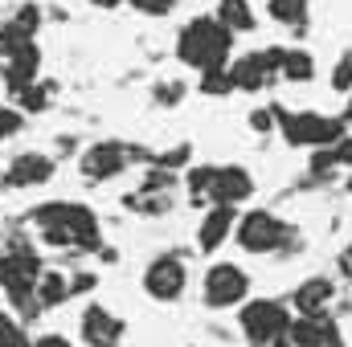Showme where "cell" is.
Wrapping results in <instances>:
<instances>
[{"instance_id":"cell-1","label":"cell","mask_w":352,"mask_h":347,"mask_svg":"<svg viewBox=\"0 0 352 347\" xmlns=\"http://www.w3.org/2000/svg\"><path fill=\"white\" fill-rule=\"evenodd\" d=\"M230 45H234V33L217 21V16H197L180 29L176 37V58L192 70H221L226 58H230Z\"/></svg>"},{"instance_id":"cell-2","label":"cell","mask_w":352,"mask_h":347,"mask_svg":"<svg viewBox=\"0 0 352 347\" xmlns=\"http://www.w3.org/2000/svg\"><path fill=\"white\" fill-rule=\"evenodd\" d=\"M274 119H278L287 143H295V147H336L344 139V123L328 119V115H316V110L287 115L283 106H274Z\"/></svg>"},{"instance_id":"cell-3","label":"cell","mask_w":352,"mask_h":347,"mask_svg":"<svg viewBox=\"0 0 352 347\" xmlns=\"http://www.w3.org/2000/svg\"><path fill=\"white\" fill-rule=\"evenodd\" d=\"M291 327L283 302H270V298H254L242 307V335L250 339L254 347H270L274 339H283Z\"/></svg>"},{"instance_id":"cell-4","label":"cell","mask_w":352,"mask_h":347,"mask_svg":"<svg viewBox=\"0 0 352 347\" xmlns=\"http://www.w3.org/2000/svg\"><path fill=\"white\" fill-rule=\"evenodd\" d=\"M287 241V229H283V221L274 217V213H266V208H254V213H246L242 221H238V246L246 250V254H270V250H278Z\"/></svg>"},{"instance_id":"cell-5","label":"cell","mask_w":352,"mask_h":347,"mask_svg":"<svg viewBox=\"0 0 352 347\" xmlns=\"http://www.w3.org/2000/svg\"><path fill=\"white\" fill-rule=\"evenodd\" d=\"M246 290H250V278L242 265H234V261L209 265V274H205V302L209 307H234L246 298Z\"/></svg>"},{"instance_id":"cell-6","label":"cell","mask_w":352,"mask_h":347,"mask_svg":"<svg viewBox=\"0 0 352 347\" xmlns=\"http://www.w3.org/2000/svg\"><path fill=\"white\" fill-rule=\"evenodd\" d=\"M283 53L287 49H266V53H246V58H238L234 66H230V74H234V86L238 90H263L278 70H283Z\"/></svg>"},{"instance_id":"cell-7","label":"cell","mask_w":352,"mask_h":347,"mask_svg":"<svg viewBox=\"0 0 352 347\" xmlns=\"http://www.w3.org/2000/svg\"><path fill=\"white\" fill-rule=\"evenodd\" d=\"M184 261L176 258V254H164V258H156L148 270H144V290L156 298V302H173L180 298V290H184Z\"/></svg>"},{"instance_id":"cell-8","label":"cell","mask_w":352,"mask_h":347,"mask_svg":"<svg viewBox=\"0 0 352 347\" xmlns=\"http://www.w3.org/2000/svg\"><path fill=\"white\" fill-rule=\"evenodd\" d=\"M123 168H127V147H123V143H115V139L94 143V147L82 152V176H87L90 184L111 180V176H119Z\"/></svg>"},{"instance_id":"cell-9","label":"cell","mask_w":352,"mask_h":347,"mask_svg":"<svg viewBox=\"0 0 352 347\" xmlns=\"http://www.w3.org/2000/svg\"><path fill=\"white\" fill-rule=\"evenodd\" d=\"M41 258L33 254V250H25V246H16V250H8V254H0V286L4 290H12V286H25V282H41Z\"/></svg>"},{"instance_id":"cell-10","label":"cell","mask_w":352,"mask_h":347,"mask_svg":"<svg viewBox=\"0 0 352 347\" xmlns=\"http://www.w3.org/2000/svg\"><path fill=\"white\" fill-rule=\"evenodd\" d=\"M254 192V180H250V172L246 168H238V164H230V168H217V176H213V188H209V200L213 204H242L246 196Z\"/></svg>"},{"instance_id":"cell-11","label":"cell","mask_w":352,"mask_h":347,"mask_svg":"<svg viewBox=\"0 0 352 347\" xmlns=\"http://www.w3.org/2000/svg\"><path fill=\"white\" fill-rule=\"evenodd\" d=\"M234 225H238V213H234L230 204H213V208L205 213L201 229H197V246H201L205 254L221 250V241H226V237L234 233Z\"/></svg>"},{"instance_id":"cell-12","label":"cell","mask_w":352,"mask_h":347,"mask_svg":"<svg viewBox=\"0 0 352 347\" xmlns=\"http://www.w3.org/2000/svg\"><path fill=\"white\" fill-rule=\"evenodd\" d=\"M50 176H54V160H50V156H41V152H25V156H16V160L8 164L4 180H8L12 188H37V184H45Z\"/></svg>"},{"instance_id":"cell-13","label":"cell","mask_w":352,"mask_h":347,"mask_svg":"<svg viewBox=\"0 0 352 347\" xmlns=\"http://www.w3.org/2000/svg\"><path fill=\"white\" fill-rule=\"evenodd\" d=\"M82 339L90 347H115L123 339V323L102 307H87L82 311Z\"/></svg>"},{"instance_id":"cell-14","label":"cell","mask_w":352,"mask_h":347,"mask_svg":"<svg viewBox=\"0 0 352 347\" xmlns=\"http://www.w3.org/2000/svg\"><path fill=\"white\" fill-rule=\"evenodd\" d=\"M62 217L74 233V250H98V217L90 213L87 204H70L62 200Z\"/></svg>"},{"instance_id":"cell-15","label":"cell","mask_w":352,"mask_h":347,"mask_svg":"<svg viewBox=\"0 0 352 347\" xmlns=\"http://www.w3.org/2000/svg\"><path fill=\"white\" fill-rule=\"evenodd\" d=\"M37 66H41L37 45H25L21 53H12V58H8V66H4V82H8V90H16V94H21L25 86H33Z\"/></svg>"},{"instance_id":"cell-16","label":"cell","mask_w":352,"mask_h":347,"mask_svg":"<svg viewBox=\"0 0 352 347\" xmlns=\"http://www.w3.org/2000/svg\"><path fill=\"white\" fill-rule=\"evenodd\" d=\"M332 302V282L328 278H307L295 294H291V307L299 311V315H316L320 319V311Z\"/></svg>"},{"instance_id":"cell-17","label":"cell","mask_w":352,"mask_h":347,"mask_svg":"<svg viewBox=\"0 0 352 347\" xmlns=\"http://www.w3.org/2000/svg\"><path fill=\"white\" fill-rule=\"evenodd\" d=\"M324 335H328V319L320 315H299V319H291V327H287V339L291 347H324Z\"/></svg>"},{"instance_id":"cell-18","label":"cell","mask_w":352,"mask_h":347,"mask_svg":"<svg viewBox=\"0 0 352 347\" xmlns=\"http://www.w3.org/2000/svg\"><path fill=\"white\" fill-rule=\"evenodd\" d=\"M217 21L230 33H250L254 29V8H250V0H221L217 4Z\"/></svg>"},{"instance_id":"cell-19","label":"cell","mask_w":352,"mask_h":347,"mask_svg":"<svg viewBox=\"0 0 352 347\" xmlns=\"http://www.w3.org/2000/svg\"><path fill=\"white\" fill-rule=\"evenodd\" d=\"M287 82H311L316 78V62L307 49H287L283 53V70H278Z\"/></svg>"},{"instance_id":"cell-20","label":"cell","mask_w":352,"mask_h":347,"mask_svg":"<svg viewBox=\"0 0 352 347\" xmlns=\"http://www.w3.org/2000/svg\"><path fill=\"white\" fill-rule=\"evenodd\" d=\"M37 298H41V307L66 302V298H70V278H62V274L45 270V274H41V282H37Z\"/></svg>"},{"instance_id":"cell-21","label":"cell","mask_w":352,"mask_h":347,"mask_svg":"<svg viewBox=\"0 0 352 347\" xmlns=\"http://www.w3.org/2000/svg\"><path fill=\"white\" fill-rule=\"evenodd\" d=\"M307 4H311V0H270L266 8H270V16H274L278 25H291V29H299V25L307 21Z\"/></svg>"},{"instance_id":"cell-22","label":"cell","mask_w":352,"mask_h":347,"mask_svg":"<svg viewBox=\"0 0 352 347\" xmlns=\"http://www.w3.org/2000/svg\"><path fill=\"white\" fill-rule=\"evenodd\" d=\"M25 45H33V33H25L16 21H8V25L0 29V53H4V58H12V53H21Z\"/></svg>"},{"instance_id":"cell-23","label":"cell","mask_w":352,"mask_h":347,"mask_svg":"<svg viewBox=\"0 0 352 347\" xmlns=\"http://www.w3.org/2000/svg\"><path fill=\"white\" fill-rule=\"evenodd\" d=\"M230 90H238L234 86V74L221 66V70H205L201 74V94H209V98H217V94H230Z\"/></svg>"},{"instance_id":"cell-24","label":"cell","mask_w":352,"mask_h":347,"mask_svg":"<svg viewBox=\"0 0 352 347\" xmlns=\"http://www.w3.org/2000/svg\"><path fill=\"white\" fill-rule=\"evenodd\" d=\"M16 102H21L29 115H41V110L50 106V86H37V82H33V86H25L16 94Z\"/></svg>"},{"instance_id":"cell-25","label":"cell","mask_w":352,"mask_h":347,"mask_svg":"<svg viewBox=\"0 0 352 347\" xmlns=\"http://www.w3.org/2000/svg\"><path fill=\"white\" fill-rule=\"evenodd\" d=\"M213 176H217V168H192V172H188V192H192V200H205V196H209Z\"/></svg>"},{"instance_id":"cell-26","label":"cell","mask_w":352,"mask_h":347,"mask_svg":"<svg viewBox=\"0 0 352 347\" xmlns=\"http://www.w3.org/2000/svg\"><path fill=\"white\" fill-rule=\"evenodd\" d=\"M25 331L16 327V319H8V315H0V347H25Z\"/></svg>"},{"instance_id":"cell-27","label":"cell","mask_w":352,"mask_h":347,"mask_svg":"<svg viewBox=\"0 0 352 347\" xmlns=\"http://www.w3.org/2000/svg\"><path fill=\"white\" fill-rule=\"evenodd\" d=\"M21 123H25V119H21V110L0 106V143H4V139H12V135L21 131Z\"/></svg>"},{"instance_id":"cell-28","label":"cell","mask_w":352,"mask_h":347,"mask_svg":"<svg viewBox=\"0 0 352 347\" xmlns=\"http://www.w3.org/2000/svg\"><path fill=\"white\" fill-rule=\"evenodd\" d=\"M127 4L144 16H168L173 12V0H127Z\"/></svg>"},{"instance_id":"cell-29","label":"cell","mask_w":352,"mask_h":347,"mask_svg":"<svg viewBox=\"0 0 352 347\" xmlns=\"http://www.w3.org/2000/svg\"><path fill=\"white\" fill-rule=\"evenodd\" d=\"M12 21H16L25 33H37V25H41V12H37V4H25V8H21Z\"/></svg>"},{"instance_id":"cell-30","label":"cell","mask_w":352,"mask_h":347,"mask_svg":"<svg viewBox=\"0 0 352 347\" xmlns=\"http://www.w3.org/2000/svg\"><path fill=\"white\" fill-rule=\"evenodd\" d=\"M188 156H192V152H188V147H176V152H168V156H160V160H156V164H160V168H180V164H184V160H188Z\"/></svg>"},{"instance_id":"cell-31","label":"cell","mask_w":352,"mask_h":347,"mask_svg":"<svg viewBox=\"0 0 352 347\" xmlns=\"http://www.w3.org/2000/svg\"><path fill=\"white\" fill-rule=\"evenodd\" d=\"M94 290V274H78V278H70V294H87Z\"/></svg>"},{"instance_id":"cell-32","label":"cell","mask_w":352,"mask_h":347,"mask_svg":"<svg viewBox=\"0 0 352 347\" xmlns=\"http://www.w3.org/2000/svg\"><path fill=\"white\" fill-rule=\"evenodd\" d=\"M270 123H274V110H254L250 115V127L254 131H270Z\"/></svg>"},{"instance_id":"cell-33","label":"cell","mask_w":352,"mask_h":347,"mask_svg":"<svg viewBox=\"0 0 352 347\" xmlns=\"http://www.w3.org/2000/svg\"><path fill=\"white\" fill-rule=\"evenodd\" d=\"M156 98H160L164 106H173L176 98H180V86H176V82H168V86H160V90H156Z\"/></svg>"},{"instance_id":"cell-34","label":"cell","mask_w":352,"mask_h":347,"mask_svg":"<svg viewBox=\"0 0 352 347\" xmlns=\"http://www.w3.org/2000/svg\"><path fill=\"white\" fill-rule=\"evenodd\" d=\"M33 347H74V344H70V339H62V335H41Z\"/></svg>"},{"instance_id":"cell-35","label":"cell","mask_w":352,"mask_h":347,"mask_svg":"<svg viewBox=\"0 0 352 347\" xmlns=\"http://www.w3.org/2000/svg\"><path fill=\"white\" fill-rule=\"evenodd\" d=\"M324 347H344V339H340V331H336V323L328 319V335H324Z\"/></svg>"},{"instance_id":"cell-36","label":"cell","mask_w":352,"mask_h":347,"mask_svg":"<svg viewBox=\"0 0 352 347\" xmlns=\"http://www.w3.org/2000/svg\"><path fill=\"white\" fill-rule=\"evenodd\" d=\"M90 4H94V8H115L119 0H90Z\"/></svg>"},{"instance_id":"cell-37","label":"cell","mask_w":352,"mask_h":347,"mask_svg":"<svg viewBox=\"0 0 352 347\" xmlns=\"http://www.w3.org/2000/svg\"><path fill=\"white\" fill-rule=\"evenodd\" d=\"M344 270H352V246H349V254H344Z\"/></svg>"},{"instance_id":"cell-38","label":"cell","mask_w":352,"mask_h":347,"mask_svg":"<svg viewBox=\"0 0 352 347\" xmlns=\"http://www.w3.org/2000/svg\"><path fill=\"white\" fill-rule=\"evenodd\" d=\"M0 184H8V180H4V176H0Z\"/></svg>"}]
</instances>
